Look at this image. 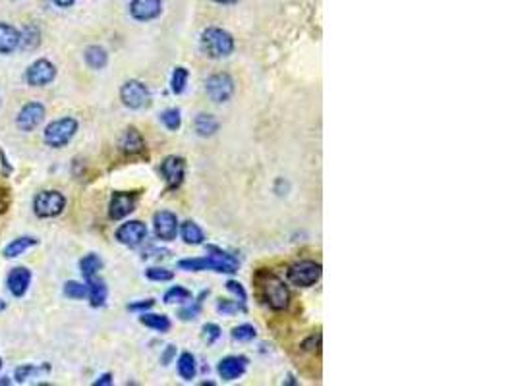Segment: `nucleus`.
<instances>
[{
	"instance_id": "9",
	"label": "nucleus",
	"mask_w": 516,
	"mask_h": 386,
	"mask_svg": "<svg viewBox=\"0 0 516 386\" xmlns=\"http://www.w3.org/2000/svg\"><path fill=\"white\" fill-rule=\"evenodd\" d=\"M54 75H56V68H54L53 62L41 58V61L33 62L31 66L27 68L26 81L29 85L43 87L48 85V83L54 80Z\"/></svg>"
},
{
	"instance_id": "37",
	"label": "nucleus",
	"mask_w": 516,
	"mask_h": 386,
	"mask_svg": "<svg viewBox=\"0 0 516 386\" xmlns=\"http://www.w3.org/2000/svg\"><path fill=\"white\" fill-rule=\"evenodd\" d=\"M227 288H228V292L234 293L240 303H244V306H246V300H248V296H246V290L242 288V284H238V282H234V280H228Z\"/></svg>"
},
{
	"instance_id": "20",
	"label": "nucleus",
	"mask_w": 516,
	"mask_h": 386,
	"mask_svg": "<svg viewBox=\"0 0 516 386\" xmlns=\"http://www.w3.org/2000/svg\"><path fill=\"white\" fill-rule=\"evenodd\" d=\"M88 296L89 300H91V306L93 307H101L105 306V301H107V296H108V290L105 286V282L99 278H89L88 280Z\"/></svg>"
},
{
	"instance_id": "15",
	"label": "nucleus",
	"mask_w": 516,
	"mask_h": 386,
	"mask_svg": "<svg viewBox=\"0 0 516 386\" xmlns=\"http://www.w3.org/2000/svg\"><path fill=\"white\" fill-rule=\"evenodd\" d=\"M8 290L12 292V296L21 298L27 292V288L31 284V271H27L26 266H16L8 274Z\"/></svg>"
},
{
	"instance_id": "34",
	"label": "nucleus",
	"mask_w": 516,
	"mask_h": 386,
	"mask_svg": "<svg viewBox=\"0 0 516 386\" xmlns=\"http://www.w3.org/2000/svg\"><path fill=\"white\" fill-rule=\"evenodd\" d=\"M232 338L238 342H249L255 338V328L252 325H240L232 330Z\"/></svg>"
},
{
	"instance_id": "31",
	"label": "nucleus",
	"mask_w": 516,
	"mask_h": 386,
	"mask_svg": "<svg viewBox=\"0 0 516 386\" xmlns=\"http://www.w3.org/2000/svg\"><path fill=\"white\" fill-rule=\"evenodd\" d=\"M190 298H192L190 290L182 286H175L165 293V303H184V301H188Z\"/></svg>"
},
{
	"instance_id": "10",
	"label": "nucleus",
	"mask_w": 516,
	"mask_h": 386,
	"mask_svg": "<svg viewBox=\"0 0 516 386\" xmlns=\"http://www.w3.org/2000/svg\"><path fill=\"white\" fill-rule=\"evenodd\" d=\"M148 238V228L140 220H130L116 230V240L128 247H138Z\"/></svg>"
},
{
	"instance_id": "3",
	"label": "nucleus",
	"mask_w": 516,
	"mask_h": 386,
	"mask_svg": "<svg viewBox=\"0 0 516 386\" xmlns=\"http://www.w3.org/2000/svg\"><path fill=\"white\" fill-rule=\"evenodd\" d=\"M202 48L211 58H225L234 51V39L225 29L207 27L202 35Z\"/></svg>"
},
{
	"instance_id": "36",
	"label": "nucleus",
	"mask_w": 516,
	"mask_h": 386,
	"mask_svg": "<svg viewBox=\"0 0 516 386\" xmlns=\"http://www.w3.org/2000/svg\"><path fill=\"white\" fill-rule=\"evenodd\" d=\"M219 311H221V313H236V311H246V306L240 303V301L222 300L221 303H219Z\"/></svg>"
},
{
	"instance_id": "25",
	"label": "nucleus",
	"mask_w": 516,
	"mask_h": 386,
	"mask_svg": "<svg viewBox=\"0 0 516 386\" xmlns=\"http://www.w3.org/2000/svg\"><path fill=\"white\" fill-rule=\"evenodd\" d=\"M141 325L149 326V328H155L159 333H168L170 330V320L165 315H153V313H143L140 317Z\"/></svg>"
},
{
	"instance_id": "38",
	"label": "nucleus",
	"mask_w": 516,
	"mask_h": 386,
	"mask_svg": "<svg viewBox=\"0 0 516 386\" xmlns=\"http://www.w3.org/2000/svg\"><path fill=\"white\" fill-rule=\"evenodd\" d=\"M221 336V328L213 323H207V325L203 326V338L207 340V344H213L215 340H219Z\"/></svg>"
},
{
	"instance_id": "11",
	"label": "nucleus",
	"mask_w": 516,
	"mask_h": 386,
	"mask_svg": "<svg viewBox=\"0 0 516 386\" xmlns=\"http://www.w3.org/2000/svg\"><path fill=\"white\" fill-rule=\"evenodd\" d=\"M155 234L162 241H172L178 232V219L170 211H159L153 219Z\"/></svg>"
},
{
	"instance_id": "46",
	"label": "nucleus",
	"mask_w": 516,
	"mask_h": 386,
	"mask_svg": "<svg viewBox=\"0 0 516 386\" xmlns=\"http://www.w3.org/2000/svg\"><path fill=\"white\" fill-rule=\"evenodd\" d=\"M0 367H2V361H0Z\"/></svg>"
},
{
	"instance_id": "26",
	"label": "nucleus",
	"mask_w": 516,
	"mask_h": 386,
	"mask_svg": "<svg viewBox=\"0 0 516 386\" xmlns=\"http://www.w3.org/2000/svg\"><path fill=\"white\" fill-rule=\"evenodd\" d=\"M103 266V261L97 257V255H88V257H83L80 261V268H81V274L86 276V278H93L97 276V273L101 271Z\"/></svg>"
},
{
	"instance_id": "7",
	"label": "nucleus",
	"mask_w": 516,
	"mask_h": 386,
	"mask_svg": "<svg viewBox=\"0 0 516 386\" xmlns=\"http://www.w3.org/2000/svg\"><path fill=\"white\" fill-rule=\"evenodd\" d=\"M149 89L141 81H135V80H130L126 81L120 89V99L122 103L126 105L128 108H143L149 105Z\"/></svg>"
},
{
	"instance_id": "39",
	"label": "nucleus",
	"mask_w": 516,
	"mask_h": 386,
	"mask_svg": "<svg viewBox=\"0 0 516 386\" xmlns=\"http://www.w3.org/2000/svg\"><path fill=\"white\" fill-rule=\"evenodd\" d=\"M200 313V303H195V306H190V307H184L180 311V319L182 320H190V319H195Z\"/></svg>"
},
{
	"instance_id": "44",
	"label": "nucleus",
	"mask_w": 516,
	"mask_h": 386,
	"mask_svg": "<svg viewBox=\"0 0 516 386\" xmlns=\"http://www.w3.org/2000/svg\"><path fill=\"white\" fill-rule=\"evenodd\" d=\"M215 2H221V4H232L236 0H215Z\"/></svg>"
},
{
	"instance_id": "16",
	"label": "nucleus",
	"mask_w": 516,
	"mask_h": 386,
	"mask_svg": "<svg viewBox=\"0 0 516 386\" xmlns=\"http://www.w3.org/2000/svg\"><path fill=\"white\" fill-rule=\"evenodd\" d=\"M161 10H162L161 0H134L132 6H130L132 16L140 21L155 20V18L161 14Z\"/></svg>"
},
{
	"instance_id": "24",
	"label": "nucleus",
	"mask_w": 516,
	"mask_h": 386,
	"mask_svg": "<svg viewBox=\"0 0 516 386\" xmlns=\"http://www.w3.org/2000/svg\"><path fill=\"white\" fill-rule=\"evenodd\" d=\"M86 62H88V66L93 68V70H103L108 62L107 51L103 47H89L88 51H86Z\"/></svg>"
},
{
	"instance_id": "29",
	"label": "nucleus",
	"mask_w": 516,
	"mask_h": 386,
	"mask_svg": "<svg viewBox=\"0 0 516 386\" xmlns=\"http://www.w3.org/2000/svg\"><path fill=\"white\" fill-rule=\"evenodd\" d=\"M48 371V365H41V367H35V365H21L16 369V380L18 382H26L27 379H35V377H39L41 373H47Z\"/></svg>"
},
{
	"instance_id": "35",
	"label": "nucleus",
	"mask_w": 516,
	"mask_h": 386,
	"mask_svg": "<svg viewBox=\"0 0 516 386\" xmlns=\"http://www.w3.org/2000/svg\"><path fill=\"white\" fill-rule=\"evenodd\" d=\"M145 274H148L149 280H157V282H167V280H172V276H175L168 268H159V266L148 268Z\"/></svg>"
},
{
	"instance_id": "2",
	"label": "nucleus",
	"mask_w": 516,
	"mask_h": 386,
	"mask_svg": "<svg viewBox=\"0 0 516 386\" xmlns=\"http://www.w3.org/2000/svg\"><path fill=\"white\" fill-rule=\"evenodd\" d=\"M255 284L259 286V293H262L263 301H265L271 309L281 311V309L289 307V288H287V284H284L277 274L262 271V273L255 276Z\"/></svg>"
},
{
	"instance_id": "4",
	"label": "nucleus",
	"mask_w": 516,
	"mask_h": 386,
	"mask_svg": "<svg viewBox=\"0 0 516 386\" xmlns=\"http://www.w3.org/2000/svg\"><path fill=\"white\" fill-rule=\"evenodd\" d=\"M76 132H78V122H76L74 118L54 120L51 122L47 130H45V143H47L48 147L58 149V147L68 145L76 135Z\"/></svg>"
},
{
	"instance_id": "19",
	"label": "nucleus",
	"mask_w": 516,
	"mask_h": 386,
	"mask_svg": "<svg viewBox=\"0 0 516 386\" xmlns=\"http://www.w3.org/2000/svg\"><path fill=\"white\" fill-rule=\"evenodd\" d=\"M120 149L126 155H138L145 149V141L135 127H128L120 137Z\"/></svg>"
},
{
	"instance_id": "1",
	"label": "nucleus",
	"mask_w": 516,
	"mask_h": 386,
	"mask_svg": "<svg viewBox=\"0 0 516 386\" xmlns=\"http://www.w3.org/2000/svg\"><path fill=\"white\" fill-rule=\"evenodd\" d=\"M207 257H200V259H184L180 261V268L184 271H215V273H227L232 274L238 271V259L234 255L222 251L219 247L209 246Z\"/></svg>"
},
{
	"instance_id": "33",
	"label": "nucleus",
	"mask_w": 516,
	"mask_h": 386,
	"mask_svg": "<svg viewBox=\"0 0 516 386\" xmlns=\"http://www.w3.org/2000/svg\"><path fill=\"white\" fill-rule=\"evenodd\" d=\"M161 122L170 130V132H176L182 124L180 113H178L176 108H168V110H165V113L161 114Z\"/></svg>"
},
{
	"instance_id": "17",
	"label": "nucleus",
	"mask_w": 516,
	"mask_h": 386,
	"mask_svg": "<svg viewBox=\"0 0 516 386\" xmlns=\"http://www.w3.org/2000/svg\"><path fill=\"white\" fill-rule=\"evenodd\" d=\"M246 363H248L246 358H236V355L225 358V360L219 363V375H221V379L236 380L238 377H242L244 371H246Z\"/></svg>"
},
{
	"instance_id": "42",
	"label": "nucleus",
	"mask_w": 516,
	"mask_h": 386,
	"mask_svg": "<svg viewBox=\"0 0 516 386\" xmlns=\"http://www.w3.org/2000/svg\"><path fill=\"white\" fill-rule=\"evenodd\" d=\"M172 355H175V346H168L167 353L162 355V363L167 365V363H168V361H170V358H172Z\"/></svg>"
},
{
	"instance_id": "14",
	"label": "nucleus",
	"mask_w": 516,
	"mask_h": 386,
	"mask_svg": "<svg viewBox=\"0 0 516 386\" xmlns=\"http://www.w3.org/2000/svg\"><path fill=\"white\" fill-rule=\"evenodd\" d=\"M134 209L135 195H132V193H114L113 199H110V207H108V214H110V219L120 220L132 213Z\"/></svg>"
},
{
	"instance_id": "28",
	"label": "nucleus",
	"mask_w": 516,
	"mask_h": 386,
	"mask_svg": "<svg viewBox=\"0 0 516 386\" xmlns=\"http://www.w3.org/2000/svg\"><path fill=\"white\" fill-rule=\"evenodd\" d=\"M178 373L184 380H192L195 377V360L192 353H182L178 360Z\"/></svg>"
},
{
	"instance_id": "43",
	"label": "nucleus",
	"mask_w": 516,
	"mask_h": 386,
	"mask_svg": "<svg viewBox=\"0 0 516 386\" xmlns=\"http://www.w3.org/2000/svg\"><path fill=\"white\" fill-rule=\"evenodd\" d=\"M74 2H76V0H54V4H56V6H61V8L72 6Z\"/></svg>"
},
{
	"instance_id": "45",
	"label": "nucleus",
	"mask_w": 516,
	"mask_h": 386,
	"mask_svg": "<svg viewBox=\"0 0 516 386\" xmlns=\"http://www.w3.org/2000/svg\"><path fill=\"white\" fill-rule=\"evenodd\" d=\"M4 307H6V306H4V301L0 300V311H2V309H4Z\"/></svg>"
},
{
	"instance_id": "6",
	"label": "nucleus",
	"mask_w": 516,
	"mask_h": 386,
	"mask_svg": "<svg viewBox=\"0 0 516 386\" xmlns=\"http://www.w3.org/2000/svg\"><path fill=\"white\" fill-rule=\"evenodd\" d=\"M319 278H321V265L315 261H300L289 268V280L294 286H314Z\"/></svg>"
},
{
	"instance_id": "12",
	"label": "nucleus",
	"mask_w": 516,
	"mask_h": 386,
	"mask_svg": "<svg viewBox=\"0 0 516 386\" xmlns=\"http://www.w3.org/2000/svg\"><path fill=\"white\" fill-rule=\"evenodd\" d=\"M45 118V107L41 103H27L18 114V127L24 132H33Z\"/></svg>"
},
{
	"instance_id": "21",
	"label": "nucleus",
	"mask_w": 516,
	"mask_h": 386,
	"mask_svg": "<svg viewBox=\"0 0 516 386\" xmlns=\"http://www.w3.org/2000/svg\"><path fill=\"white\" fill-rule=\"evenodd\" d=\"M194 126L195 132L200 133L202 137H209V135L219 132V122H217V118L211 116V114H197Z\"/></svg>"
},
{
	"instance_id": "40",
	"label": "nucleus",
	"mask_w": 516,
	"mask_h": 386,
	"mask_svg": "<svg viewBox=\"0 0 516 386\" xmlns=\"http://www.w3.org/2000/svg\"><path fill=\"white\" fill-rule=\"evenodd\" d=\"M155 306L153 300H145V301H138V303H132V306H128L130 311H145V309H151Z\"/></svg>"
},
{
	"instance_id": "23",
	"label": "nucleus",
	"mask_w": 516,
	"mask_h": 386,
	"mask_svg": "<svg viewBox=\"0 0 516 386\" xmlns=\"http://www.w3.org/2000/svg\"><path fill=\"white\" fill-rule=\"evenodd\" d=\"M182 240L186 241V244H190V246H200V244H203V240H205V236H203V230L195 222H192V220H188V222H184L182 224Z\"/></svg>"
},
{
	"instance_id": "8",
	"label": "nucleus",
	"mask_w": 516,
	"mask_h": 386,
	"mask_svg": "<svg viewBox=\"0 0 516 386\" xmlns=\"http://www.w3.org/2000/svg\"><path fill=\"white\" fill-rule=\"evenodd\" d=\"M205 91L215 103H225L234 93V80L228 73H215L205 83Z\"/></svg>"
},
{
	"instance_id": "41",
	"label": "nucleus",
	"mask_w": 516,
	"mask_h": 386,
	"mask_svg": "<svg viewBox=\"0 0 516 386\" xmlns=\"http://www.w3.org/2000/svg\"><path fill=\"white\" fill-rule=\"evenodd\" d=\"M113 382V377L110 375H103L101 379L95 380V386H105V385H110Z\"/></svg>"
},
{
	"instance_id": "30",
	"label": "nucleus",
	"mask_w": 516,
	"mask_h": 386,
	"mask_svg": "<svg viewBox=\"0 0 516 386\" xmlns=\"http://www.w3.org/2000/svg\"><path fill=\"white\" fill-rule=\"evenodd\" d=\"M186 83H188V70L186 68L178 66L172 72V81H170V85H172V91L176 95L184 93V89H186Z\"/></svg>"
},
{
	"instance_id": "18",
	"label": "nucleus",
	"mask_w": 516,
	"mask_h": 386,
	"mask_svg": "<svg viewBox=\"0 0 516 386\" xmlns=\"http://www.w3.org/2000/svg\"><path fill=\"white\" fill-rule=\"evenodd\" d=\"M20 47V31L8 24H0V53L10 54Z\"/></svg>"
},
{
	"instance_id": "5",
	"label": "nucleus",
	"mask_w": 516,
	"mask_h": 386,
	"mask_svg": "<svg viewBox=\"0 0 516 386\" xmlns=\"http://www.w3.org/2000/svg\"><path fill=\"white\" fill-rule=\"evenodd\" d=\"M66 199L64 195L58 192H41L35 195L33 211L41 219H51V217H58L64 211Z\"/></svg>"
},
{
	"instance_id": "27",
	"label": "nucleus",
	"mask_w": 516,
	"mask_h": 386,
	"mask_svg": "<svg viewBox=\"0 0 516 386\" xmlns=\"http://www.w3.org/2000/svg\"><path fill=\"white\" fill-rule=\"evenodd\" d=\"M39 41H41V33L39 29H37V26H27L26 29H24V33H20V45L26 48V51H33V48H37Z\"/></svg>"
},
{
	"instance_id": "22",
	"label": "nucleus",
	"mask_w": 516,
	"mask_h": 386,
	"mask_svg": "<svg viewBox=\"0 0 516 386\" xmlns=\"http://www.w3.org/2000/svg\"><path fill=\"white\" fill-rule=\"evenodd\" d=\"M35 244H37L35 238H27V236H24V238H18V240L10 241V244L4 247V257H6V259L20 257L24 251H27V249H29L31 246H35Z\"/></svg>"
},
{
	"instance_id": "13",
	"label": "nucleus",
	"mask_w": 516,
	"mask_h": 386,
	"mask_svg": "<svg viewBox=\"0 0 516 386\" xmlns=\"http://www.w3.org/2000/svg\"><path fill=\"white\" fill-rule=\"evenodd\" d=\"M161 174L170 187H178L184 182V174H186V162L180 157H168L161 165Z\"/></svg>"
},
{
	"instance_id": "32",
	"label": "nucleus",
	"mask_w": 516,
	"mask_h": 386,
	"mask_svg": "<svg viewBox=\"0 0 516 386\" xmlns=\"http://www.w3.org/2000/svg\"><path fill=\"white\" fill-rule=\"evenodd\" d=\"M64 293H66L68 298H72V300H83V298L88 296V286L81 284V282L70 280V282H66V286H64Z\"/></svg>"
}]
</instances>
